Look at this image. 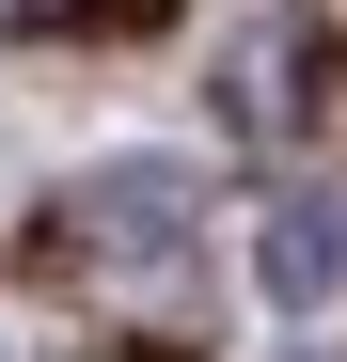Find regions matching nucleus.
I'll use <instances>...</instances> for the list:
<instances>
[{
    "instance_id": "1",
    "label": "nucleus",
    "mask_w": 347,
    "mask_h": 362,
    "mask_svg": "<svg viewBox=\"0 0 347 362\" xmlns=\"http://www.w3.org/2000/svg\"><path fill=\"white\" fill-rule=\"evenodd\" d=\"M190 221H205V173H190V158H110V173L64 189V252H95V268H158Z\"/></svg>"
},
{
    "instance_id": "2",
    "label": "nucleus",
    "mask_w": 347,
    "mask_h": 362,
    "mask_svg": "<svg viewBox=\"0 0 347 362\" xmlns=\"http://www.w3.org/2000/svg\"><path fill=\"white\" fill-rule=\"evenodd\" d=\"M253 284L284 299V315H331L347 299V189H284L268 236H253Z\"/></svg>"
}]
</instances>
